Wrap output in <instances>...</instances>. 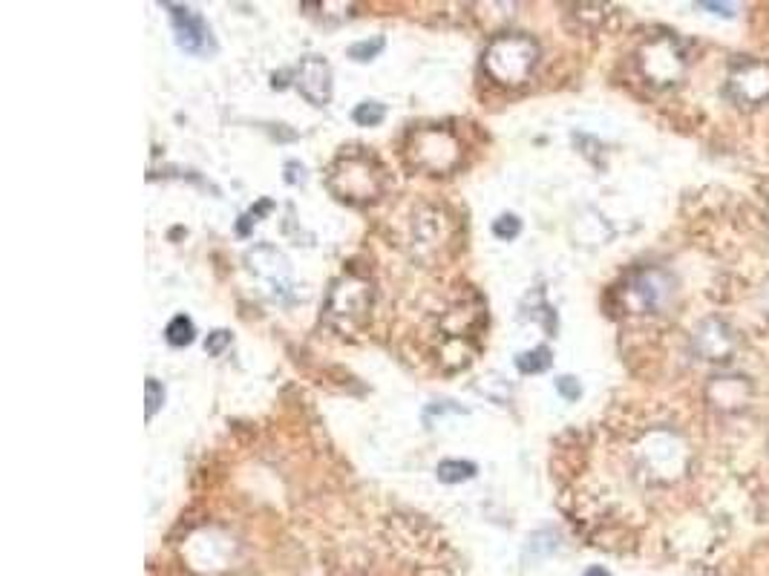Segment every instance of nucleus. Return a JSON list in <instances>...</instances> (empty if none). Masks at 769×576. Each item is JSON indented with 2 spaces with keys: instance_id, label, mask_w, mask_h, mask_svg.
I'll return each mask as SVG.
<instances>
[{
  "instance_id": "f257e3e1",
  "label": "nucleus",
  "mask_w": 769,
  "mask_h": 576,
  "mask_svg": "<svg viewBox=\"0 0 769 576\" xmlns=\"http://www.w3.org/2000/svg\"><path fill=\"white\" fill-rule=\"evenodd\" d=\"M536 44L525 35H502L490 44L484 67L502 84H521L536 64Z\"/></svg>"
},
{
  "instance_id": "f03ea898",
  "label": "nucleus",
  "mask_w": 769,
  "mask_h": 576,
  "mask_svg": "<svg viewBox=\"0 0 769 576\" xmlns=\"http://www.w3.org/2000/svg\"><path fill=\"white\" fill-rule=\"evenodd\" d=\"M381 167L375 165L372 156H343L341 162L334 165L331 176H329V185L331 191L341 196V199H349V202H363V199H375L383 188L381 181Z\"/></svg>"
},
{
  "instance_id": "7ed1b4c3",
  "label": "nucleus",
  "mask_w": 769,
  "mask_h": 576,
  "mask_svg": "<svg viewBox=\"0 0 769 576\" xmlns=\"http://www.w3.org/2000/svg\"><path fill=\"white\" fill-rule=\"evenodd\" d=\"M297 89H300V96L314 107L329 104V98H331V67L320 55H305L300 60Z\"/></svg>"
},
{
  "instance_id": "20e7f679",
  "label": "nucleus",
  "mask_w": 769,
  "mask_h": 576,
  "mask_svg": "<svg viewBox=\"0 0 769 576\" xmlns=\"http://www.w3.org/2000/svg\"><path fill=\"white\" fill-rule=\"evenodd\" d=\"M167 9H173V26H176V41L182 49L188 52H208L210 46V29L205 23V18L188 6H173L167 4Z\"/></svg>"
},
{
  "instance_id": "39448f33",
  "label": "nucleus",
  "mask_w": 769,
  "mask_h": 576,
  "mask_svg": "<svg viewBox=\"0 0 769 576\" xmlns=\"http://www.w3.org/2000/svg\"><path fill=\"white\" fill-rule=\"evenodd\" d=\"M369 306V294H366V286L363 283H355V280H346V283H337L331 297H329V317H355L360 312H366Z\"/></svg>"
},
{
  "instance_id": "423d86ee",
  "label": "nucleus",
  "mask_w": 769,
  "mask_h": 576,
  "mask_svg": "<svg viewBox=\"0 0 769 576\" xmlns=\"http://www.w3.org/2000/svg\"><path fill=\"white\" fill-rule=\"evenodd\" d=\"M436 473H438V481H444V484H458V481H467V478L476 475V464L447 459V461H441V464L436 467Z\"/></svg>"
},
{
  "instance_id": "0eeeda50",
  "label": "nucleus",
  "mask_w": 769,
  "mask_h": 576,
  "mask_svg": "<svg viewBox=\"0 0 769 576\" xmlns=\"http://www.w3.org/2000/svg\"><path fill=\"white\" fill-rule=\"evenodd\" d=\"M165 335H167V343H173V346H188L193 340V335H196V331H193V320L184 317V314H176L167 323Z\"/></svg>"
},
{
  "instance_id": "6e6552de",
  "label": "nucleus",
  "mask_w": 769,
  "mask_h": 576,
  "mask_svg": "<svg viewBox=\"0 0 769 576\" xmlns=\"http://www.w3.org/2000/svg\"><path fill=\"white\" fill-rule=\"evenodd\" d=\"M516 366L519 372H525V375H536V372H545L550 366V352L545 346L533 349V352H521L516 357Z\"/></svg>"
},
{
  "instance_id": "1a4fd4ad",
  "label": "nucleus",
  "mask_w": 769,
  "mask_h": 576,
  "mask_svg": "<svg viewBox=\"0 0 769 576\" xmlns=\"http://www.w3.org/2000/svg\"><path fill=\"white\" fill-rule=\"evenodd\" d=\"M352 118L357 121L360 127H378L381 121L386 118V107H383L381 101H363V104L355 107Z\"/></svg>"
},
{
  "instance_id": "9d476101",
  "label": "nucleus",
  "mask_w": 769,
  "mask_h": 576,
  "mask_svg": "<svg viewBox=\"0 0 769 576\" xmlns=\"http://www.w3.org/2000/svg\"><path fill=\"white\" fill-rule=\"evenodd\" d=\"M421 136H424V139H438V147H444V144L450 147V144H452V141H450V136H447V133H438V130H429V133H421ZM426 153H429V156H436V144H433V147H424V144H418V147H415V156H418V162H421ZM426 167H429V170H444V167H447V165L441 162V150H438V159H429V165H426Z\"/></svg>"
},
{
  "instance_id": "9b49d317",
  "label": "nucleus",
  "mask_w": 769,
  "mask_h": 576,
  "mask_svg": "<svg viewBox=\"0 0 769 576\" xmlns=\"http://www.w3.org/2000/svg\"><path fill=\"white\" fill-rule=\"evenodd\" d=\"M383 44H386V41H383L381 35L372 38V41H357V44L349 46V58H352V60H372V58L383 49Z\"/></svg>"
},
{
  "instance_id": "f8f14e48",
  "label": "nucleus",
  "mask_w": 769,
  "mask_h": 576,
  "mask_svg": "<svg viewBox=\"0 0 769 576\" xmlns=\"http://www.w3.org/2000/svg\"><path fill=\"white\" fill-rule=\"evenodd\" d=\"M519 231H521V222H519V217H513V214H504V217H499V219L493 222V233H496L499 239H516Z\"/></svg>"
},
{
  "instance_id": "ddd939ff",
  "label": "nucleus",
  "mask_w": 769,
  "mask_h": 576,
  "mask_svg": "<svg viewBox=\"0 0 769 576\" xmlns=\"http://www.w3.org/2000/svg\"><path fill=\"white\" fill-rule=\"evenodd\" d=\"M162 401H165V389H162V383L159 380H147V421L156 415V409L162 407Z\"/></svg>"
},
{
  "instance_id": "4468645a",
  "label": "nucleus",
  "mask_w": 769,
  "mask_h": 576,
  "mask_svg": "<svg viewBox=\"0 0 769 576\" xmlns=\"http://www.w3.org/2000/svg\"><path fill=\"white\" fill-rule=\"evenodd\" d=\"M225 346H231V335L228 331H213V335H208V340H205V352L208 354H222L225 352Z\"/></svg>"
},
{
  "instance_id": "2eb2a0df",
  "label": "nucleus",
  "mask_w": 769,
  "mask_h": 576,
  "mask_svg": "<svg viewBox=\"0 0 769 576\" xmlns=\"http://www.w3.org/2000/svg\"><path fill=\"white\" fill-rule=\"evenodd\" d=\"M557 389H559V395L568 398V401H576L579 398V383L573 378H559L557 380Z\"/></svg>"
},
{
  "instance_id": "dca6fc26",
  "label": "nucleus",
  "mask_w": 769,
  "mask_h": 576,
  "mask_svg": "<svg viewBox=\"0 0 769 576\" xmlns=\"http://www.w3.org/2000/svg\"><path fill=\"white\" fill-rule=\"evenodd\" d=\"M700 6H703V9H712V12H718V15H720V12H723V15H732V6H718V4H700Z\"/></svg>"
},
{
  "instance_id": "f3484780",
  "label": "nucleus",
  "mask_w": 769,
  "mask_h": 576,
  "mask_svg": "<svg viewBox=\"0 0 769 576\" xmlns=\"http://www.w3.org/2000/svg\"><path fill=\"white\" fill-rule=\"evenodd\" d=\"M585 576H611V573H608L605 568H588V570H585Z\"/></svg>"
}]
</instances>
